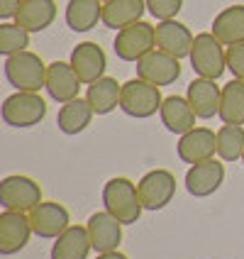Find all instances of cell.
<instances>
[{
    "label": "cell",
    "instance_id": "836d02e7",
    "mask_svg": "<svg viewBox=\"0 0 244 259\" xmlns=\"http://www.w3.org/2000/svg\"><path fill=\"white\" fill-rule=\"evenodd\" d=\"M101 3H108V0H101Z\"/></svg>",
    "mask_w": 244,
    "mask_h": 259
},
{
    "label": "cell",
    "instance_id": "484cf974",
    "mask_svg": "<svg viewBox=\"0 0 244 259\" xmlns=\"http://www.w3.org/2000/svg\"><path fill=\"white\" fill-rule=\"evenodd\" d=\"M120 96H122V83H117L115 78H110V76L98 78L86 91V98L93 105L95 115H108L115 108H120Z\"/></svg>",
    "mask_w": 244,
    "mask_h": 259
},
{
    "label": "cell",
    "instance_id": "4dcf8cb0",
    "mask_svg": "<svg viewBox=\"0 0 244 259\" xmlns=\"http://www.w3.org/2000/svg\"><path fill=\"white\" fill-rule=\"evenodd\" d=\"M227 71L244 81V44H232L227 47Z\"/></svg>",
    "mask_w": 244,
    "mask_h": 259
},
{
    "label": "cell",
    "instance_id": "44dd1931",
    "mask_svg": "<svg viewBox=\"0 0 244 259\" xmlns=\"http://www.w3.org/2000/svg\"><path fill=\"white\" fill-rule=\"evenodd\" d=\"M90 249H93V242H90L88 228L71 225L57 237V242L52 247V259H88Z\"/></svg>",
    "mask_w": 244,
    "mask_h": 259
},
{
    "label": "cell",
    "instance_id": "277c9868",
    "mask_svg": "<svg viewBox=\"0 0 244 259\" xmlns=\"http://www.w3.org/2000/svg\"><path fill=\"white\" fill-rule=\"evenodd\" d=\"M161 91L159 86L144 81V78H132L127 83H122V96H120V110L129 117L147 120V117L157 115L161 110Z\"/></svg>",
    "mask_w": 244,
    "mask_h": 259
},
{
    "label": "cell",
    "instance_id": "e575fe53",
    "mask_svg": "<svg viewBox=\"0 0 244 259\" xmlns=\"http://www.w3.org/2000/svg\"><path fill=\"white\" fill-rule=\"evenodd\" d=\"M242 164H244V157H242Z\"/></svg>",
    "mask_w": 244,
    "mask_h": 259
},
{
    "label": "cell",
    "instance_id": "30bf717a",
    "mask_svg": "<svg viewBox=\"0 0 244 259\" xmlns=\"http://www.w3.org/2000/svg\"><path fill=\"white\" fill-rule=\"evenodd\" d=\"M137 76L159 88L171 86L181 78V59L171 57L161 49H154L137 61Z\"/></svg>",
    "mask_w": 244,
    "mask_h": 259
},
{
    "label": "cell",
    "instance_id": "d6986e66",
    "mask_svg": "<svg viewBox=\"0 0 244 259\" xmlns=\"http://www.w3.org/2000/svg\"><path fill=\"white\" fill-rule=\"evenodd\" d=\"M159 117H161V125L173 132V135H186L196 127V110L193 105L188 103V98H181V96H169L161 103V110H159Z\"/></svg>",
    "mask_w": 244,
    "mask_h": 259
},
{
    "label": "cell",
    "instance_id": "2e32d148",
    "mask_svg": "<svg viewBox=\"0 0 244 259\" xmlns=\"http://www.w3.org/2000/svg\"><path fill=\"white\" fill-rule=\"evenodd\" d=\"M88 235H90V242L93 249L98 254L105 252H115L120 242H122V223L115 215H110L108 210H98L88 218Z\"/></svg>",
    "mask_w": 244,
    "mask_h": 259
},
{
    "label": "cell",
    "instance_id": "52a82bcc",
    "mask_svg": "<svg viewBox=\"0 0 244 259\" xmlns=\"http://www.w3.org/2000/svg\"><path fill=\"white\" fill-rule=\"evenodd\" d=\"M39 203H42V188L34 179L13 174V176H5L0 181V205H3V210L29 213Z\"/></svg>",
    "mask_w": 244,
    "mask_h": 259
},
{
    "label": "cell",
    "instance_id": "5bb4252c",
    "mask_svg": "<svg viewBox=\"0 0 244 259\" xmlns=\"http://www.w3.org/2000/svg\"><path fill=\"white\" fill-rule=\"evenodd\" d=\"M81 86H83V81L78 78V73L73 71L71 61H54V64L46 66V86H44V91L59 105L78 98Z\"/></svg>",
    "mask_w": 244,
    "mask_h": 259
},
{
    "label": "cell",
    "instance_id": "5b68a950",
    "mask_svg": "<svg viewBox=\"0 0 244 259\" xmlns=\"http://www.w3.org/2000/svg\"><path fill=\"white\" fill-rule=\"evenodd\" d=\"M46 117V101L39 93L17 91L3 103V120L10 127H34Z\"/></svg>",
    "mask_w": 244,
    "mask_h": 259
},
{
    "label": "cell",
    "instance_id": "6da1fadb",
    "mask_svg": "<svg viewBox=\"0 0 244 259\" xmlns=\"http://www.w3.org/2000/svg\"><path fill=\"white\" fill-rule=\"evenodd\" d=\"M103 205L122 225H134L144 210L142 198H139V188L125 176H115V179H110L105 184V188H103Z\"/></svg>",
    "mask_w": 244,
    "mask_h": 259
},
{
    "label": "cell",
    "instance_id": "cb8c5ba5",
    "mask_svg": "<svg viewBox=\"0 0 244 259\" xmlns=\"http://www.w3.org/2000/svg\"><path fill=\"white\" fill-rule=\"evenodd\" d=\"M95 115L93 105L88 103V98H73V101L64 103L59 108L57 115V127L64 132V135H78L90 125V120Z\"/></svg>",
    "mask_w": 244,
    "mask_h": 259
},
{
    "label": "cell",
    "instance_id": "603a6c76",
    "mask_svg": "<svg viewBox=\"0 0 244 259\" xmlns=\"http://www.w3.org/2000/svg\"><path fill=\"white\" fill-rule=\"evenodd\" d=\"M54 20H57L54 0H25L15 17V22L22 25L27 32H44L46 27H52Z\"/></svg>",
    "mask_w": 244,
    "mask_h": 259
},
{
    "label": "cell",
    "instance_id": "ffe728a7",
    "mask_svg": "<svg viewBox=\"0 0 244 259\" xmlns=\"http://www.w3.org/2000/svg\"><path fill=\"white\" fill-rule=\"evenodd\" d=\"M144 13H147V0H108L103 3V25L120 32L139 22Z\"/></svg>",
    "mask_w": 244,
    "mask_h": 259
},
{
    "label": "cell",
    "instance_id": "ac0fdd59",
    "mask_svg": "<svg viewBox=\"0 0 244 259\" xmlns=\"http://www.w3.org/2000/svg\"><path fill=\"white\" fill-rule=\"evenodd\" d=\"M186 98L188 103L193 105L196 115L201 120H210L220 113V98H222V88L215 86L213 78H193L188 83V91H186Z\"/></svg>",
    "mask_w": 244,
    "mask_h": 259
},
{
    "label": "cell",
    "instance_id": "f1b7e54d",
    "mask_svg": "<svg viewBox=\"0 0 244 259\" xmlns=\"http://www.w3.org/2000/svg\"><path fill=\"white\" fill-rule=\"evenodd\" d=\"M29 47V32L17 22H3L0 25V54L13 57Z\"/></svg>",
    "mask_w": 244,
    "mask_h": 259
},
{
    "label": "cell",
    "instance_id": "8992f818",
    "mask_svg": "<svg viewBox=\"0 0 244 259\" xmlns=\"http://www.w3.org/2000/svg\"><path fill=\"white\" fill-rule=\"evenodd\" d=\"M113 49H115V57L120 61H134L137 64L142 57H147L149 52L157 49V27L139 20L129 27L120 29Z\"/></svg>",
    "mask_w": 244,
    "mask_h": 259
},
{
    "label": "cell",
    "instance_id": "4316f807",
    "mask_svg": "<svg viewBox=\"0 0 244 259\" xmlns=\"http://www.w3.org/2000/svg\"><path fill=\"white\" fill-rule=\"evenodd\" d=\"M217 117L222 120V125H244V81L232 78L222 86Z\"/></svg>",
    "mask_w": 244,
    "mask_h": 259
},
{
    "label": "cell",
    "instance_id": "f546056e",
    "mask_svg": "<svg viewBox=\"0 0 244 259\" xmlns=\"http://www.w3.org/2000/svg\"><path fill=\"white\" fill-rule=\"evenodd\" d=\"M183 0H147V10L152 13V17L161 20H176V15L181 13Z\"/></svg>",
    "mask_w": 244,
    "mask_h": 259
},
{
    "label": "cell",
    "instance_id": "e0dca14e",
    "mask_svg": "<svg viewBox=\"0 0 244 259\" xmlns=\"http://www.w3.org/2000/svg\"><path fill=\"white\" fill-rule=\"evenodd\" d=\"M193 42H196L193 32L178 20H161L157 25V49L171 54V57L176 59L190 57Z\"/></svg>",
    "mask_w": 244,
    "mask_h": 259
},
{
    "label": "cell",
    "instance_id": "9a60e30c",
    "mask_svg": "<svg viewBox=\"0 0 244 259\" xmlns=\"http://www.w3.org/2000/svg\"><path fill=\"white\" fill-rule=\"evenodd\" d=\"M69 61H71L73 71L78 73V78L83 81V86L95 83L98 78L105 76V69H108V57L103 47H98L95 42H81L78 47H73Z\"/></svg>",
    "mask_w": 244,
    "mask_h": 259
},
{
    "label": "cell",
    "instance_id": "4fadbf2b",
    "mask_svg": "<svg viewBox=\"0 0 244 259\" xmlns=\"http://www.w3.org/2000/svg\"><path fill=\"white\" fill-rule=\"evenodd\" d=\"M176 154L183 164H201L205 159H213L217 154V132L210 127H193L190 132L181 135L176 144Z\"/></svg>",
    "mask_w": 244,
    "mask_h": 259
},
{
    "label": "cell",
    "instance_id": "7a4b0ae2",
    "mask_svg": "<svg viewBox=\"0 0 244 259\" xmlns=\"http://www.w3.org/2000/svg\"><path fill=\"white\" fill-rule=\"evenodd\" d=\"M46 66L39 54L34 52H20L13 57H5V78L15 91H29V93H39L46 86Z\"/></svg>",
    "mask_w": 244,
    "mask_h": 259
},
{
    "label": "cell",
    "instance_id": "3957f363",
    "mask_svg": "<svg viewBox=\"0 0 244 259\" xmlns=\"http://www.w3.org/2000/svg\"><path fill=\"white\" fill-rule=\"evenodd\" d=\"M188 59H190V66H193L196 76H203V78L217 81L227 71V49L213 32L196 34V42H193Z\"/></svg>",
    "mask_w": 244,
    "mask_h": 259
},
{
    "label": "cell",
    "instance_id": "83f0119b",
    "mask_svg": "<svg viewBox=\"0 0 244 259\" xmlns=\"http://www.w3.org/2000/svg\"><path fill=\"white\" fill-rule=\"evenodd\" d=\"M217 157L222 161H239L244 157L242 125H222L217 130Z\"/></svg>",
    "mask_w": 244,
    "mask_h": 259
},
{
    "label": "cell",
    "instance_id": "d4e9b609",
    "mask_svg": "<svg viewBox=\"0 0 244 259\" xmlns=\"http://www.w3.org/2000/svg\"><path fill=\"white\" fill-rule=\"evenodd\" d=\"M66 25L73 32H90L103 22V3L101 0H69L66 5Z\"/></svg>",
    "mask_w": 244,
    "mask_h": 259
},
{
    "label": "cell",
    "instance_id": "ba28073f",
    "mask_svg": "<svg viewBox=\"0 0 244 259\" xmlns=\"http://www.w3.org/2000/svg\"><path fill=\"white\" fill-rule=\"evenodd\" d=\"M139 198L144 210H164L176 196V176L166 169H154L139 179Z\"/></svg>",
    "mask_w": 244,
    "mask_h": 259
},
{
    "label": "cell",
    "instance_id": "8fae6325",
    "mask_svg": "<svg viewBox=\"0 0 244 259\" xmlns=\"http://www.w3.org/2000/svg\"><path fill=\"white\" fill-rule=\"evenodd\" d=\"M186 191L193 198H208L213 196L217 188L225 184V166L220 159H205L201 164H193L186 171Z\"/></svg>",
    "mask_w": 244,
    "mask_h": 259
},
{
    "label": "cell",
    "instance_id": "d6a6232c",
    "mask_svg": "<svg viewBox=\"0 0 244 259\" xmlns=\"http://www.w3.org/2000/svg\"><path fill=\"white\" fill-rule=\"evenodd\" d=\"M95 259H127V257H125L122 252H117V249H115V252H105V254H98Z\"/></svg>",
    "mask_w": 244,
    "mask_h": 259
},
{
    "label": "cell",
    "instance_id": "9c48e42d",
    "mask_svg": "<svg viewBox=\"0 0 244 259\" xmlns=\"http://www.w3.org/2000/svg\"><path fill=\"white\" fill-rule=\"evenodd\" d=\"M29 223L37 237L42 240H57L61 232L71 228V215L69 210L57 201H42L37 208L29 210Z\"/></svg>",
    "mask_w": 244,
    "mask_h": 259
},
{
    "label": "cell",
    "instance_id": "7c38bea8",
    "mask_svg": "<svg viewBox=\"0 0 244 259\" xmlns=\"http://www.w3.org/2000/svg\"><path fill=\"white\" fill-rule=\"evenodd\" d=\"M32 232L34 230L29 223V213L3 210V215H0V254L10 257V254H17L20 249H25Z\"/></svg>",
    "mask_w": 244,
    "mask_h": 259
},
{
    "label": "cell",
    "instance_id": "7402d4cb",
    "mask_svg": "<svg viewBox=\"0 0 244 259\" xmlns=\"http://www.w3.org/2000/svg\"><path fill=\"white\" fill-rule=\"evenodd\" d=\"M213 34L225 47L244 44V5H230L213 20Z\"/></svg>",
    "mask_w": 244,
    "mask_h": 259
},
{
    "label": "cell",
    "instance_id": "1f68e13d",
    "mask_svg": "<svg viewBox=\"0 0 244 259\" xmlns=\"http://www.w3.org/2000/svg\"><path fill=\"white\" fill-rule=\"evenodd\" d=\"M25 0H0V17L8 22V20H15L20 8H22Z\"/></svg>",
    "mask_w": 244,
    "mask_h": 259
}]
</instances>
